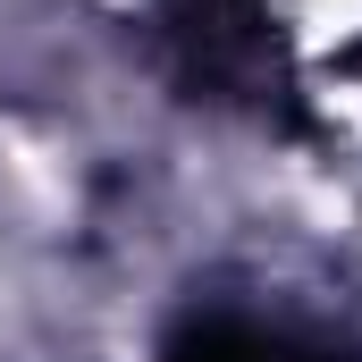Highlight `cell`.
<instances>
[{"instance_id": "6da1fadb", "label": "cell", "mask_w": 362, "mask_h": 362, "mask_svg": "<svg viewBox=\"0 0 362 362\" xmlns=\"http://www.w3.org/2000/svg\"><path fill=\"white\" fill-rule=\"evenodd\" d=\"M160 17H169V42L194 85L228 93L270 68V8L262 0H160Z\"/></svg>"}, {"instance_id": "7a4b0ae2", "label": "cell", "mask_w": 362, "mask_h": 362, "mask_svg": "<svg viewBox=\"0 0 362 362\" xmlns=\"http://www.w3.org/2000/svg\"><path fill=\"white\" fill-rule=\"evenodd\" d=\"M160 362H346V354H320V346H303L286 329H262L245 312H185L160 337Z\"/></svg>"}]
</instances>
